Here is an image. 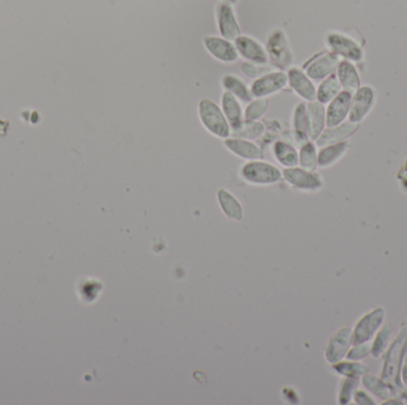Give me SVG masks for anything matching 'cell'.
Returning <instances> with one entry per match:
<instances>
[{
    "instance_id": "obj_1",
    "label": "cell",
    "mask_w": 407,
    "mask_h": 405,
    "mask_svg": "<svg viewBox=\"0 0 407 405\" xmlns=\"http://www.w3.org/2000/svg\"><path fill=\"white\" fill-rule=\"evenodd\" d=\"M407 350V321L404 323L399 334L390 341L387 348L386 358L382 366L381 378L392 386L399 385V370Z\"/></svg>"
},
{
    "instance_id": "obj_2",
    "label": "cell",
    "mask_w": 407,
    "mask_h": 405,
    "mask_svg": "<svg viewBox=\"0 0 407 405\" xmlns=\"http://www.w3.org/2000/svg\"><path fill=\"white\" fill-rule=\"evenodd\" d=\"M239 176L245 183L252 186H272L282 180V170L274 164L255 159L241 167Z\"/></svg>"
},
{
    "instance_id": "obj_3",
    "label": "cell",
    "mask_w": 407,
    "mask_h": 405,
    "mask_svg": "<svg viewBox=\"0 0 407 405\" xmlns=\"http://www.w3.org/2000/svg\"><path fill=\"white\" fill-rule=\"evenodd\" d=\"M198 113L202 126L214 137L220 139L231 137L230 124L218 105L210 99H202L198 106Z\"/></svg>"
},
{
    "instance_id": "obj_4",
    "label": "cell",
    "mask_w": 407,
    "mask_h": 405,
    "mask_svg": "<svg viewBox=\"0 0 407 405\" xmlns=\"http://www.w3.org/2000/svg\"><path fill=\"white\" fill-rule=\"evenodd\" d=\"M325 42L329 51L336 54L340 59L342 57L354 63L361 62L365 57V51L361 44L349 35L332 31L327 35Z\"/></svg>"
},
{
    "instance_id": "obj_5",
    "label": "cell",
    "mask_w": 407,
    "mask_h": 405,
    "mask_svg": "<svg viewBox=\"0 0 407 405\" xmlns=\"http://www.w3.org/2000/svg\"><path fill=\"white\" fill-rule=\"evenodd\" d=\"M386 310L381 305L363 314L353 327V343H370L385 323Z\"/></svg>"
},
{
    "instance_id": "obj_6",
    "label": "cell",
    "mask_w": 407,
    "mask_h": 405,
    "mask_svg": "<svg viewBox=\"0 0 407 405\" xmlns=\"http://www.w3.org/2000/svg\"><path fill=\"white\" fill-rule=\"evenodd\" d=\"M282 179L300 192H319L324 187V181L322 176L317 172H310L306 169L299 167L284 168Z\"/></svg>"
},
{
    "instance_id": "obj_7",
    "label": "cell",
    "mask_w": 407,
    "mask_h": 405,
    "mask_svg": "<svg viewBox=\"0 0 407 405\" xmlns=\"http://www.w3.org/2000/svg\"><path fill=\"white\" fill-rule=\"evenodd\" d=\"M267 54L270 62L280 69H287L293 62L290 43L282 30H274L267 41Z\"/></svg>"
},
{
    "instance_id": "obj_8",
    "label": "cell",
    "mask_w": 407,
    "mask_h": 405,
    "mask_svg": "<svg viewBox=\"0 0 407 405\" xmlns=\"http://www.w3.org/2000/svg\"><path fill=\"white\" fill-rule=\"evenodd\" d=\"M353 345V327L345 326L330 336L324 350L327 363H336L345 359L350 347Z\"/></svg>"
},
{
    "instance_id": "obj_9",
    "label": "cell",
    "mask_w": 407,
    "mask_h": 405,
    "mask_svg": "<svg viewBox=\"0 0 407 405\" xmlns=\"http://www.w3.org/2000/svg\"><path fill=\"white\" fill-rule=\"evenodd\" d=\"M376 100L375 91L372 86H361L356 92L353 93V100L350 106L348 119L352 123L360 124L373 109Z\"/></svg>"
},
{
    "instance_id": "obj_10",
    "label": "cell",
    "mask_w": 407,
    "mask_h": 405,
    "mask_svg": "<svg viewBox=\"0 0 407 405\" xmlns=\"http://www.w3.org/2000/svg\"><path fill=\"white\" fill-rule=\"evenodd\" d=\"M340 60L331 51H325L311 60L305 67V73L312 81H323L331 74H335Z\"/></svg>"
},
{
    "instance_id": "obj_11",
    "label": "cell",
    "mask_w": 407,
    "mask_h": 405,
    "mask_svg": "<svg viewBox=\"0 0 407 405\" xmlns=\"http://www.w3.org/2000/svg\"><path fill=\"white\" fill-rule=\"evenodd\" d=\"M288 84L287 74L284 71H272L266 75L257 78L252 82L250 91L254 98H267L280 92Z\"/></svg>"
},
{
    "instance_id": "obj_12",
    "label": "cell",
    "mask_w": 407,
    "mask_h": 405,
    "mask_svg": "<svg viewBox=\"0 0 407 405\" xmlns=\"http://www.w3.org/2000/svg\"><path fill=\"white\" fill-rule=\"evenodd\" d=\"M353 100V93L340 91V94L334 98L327 107V127H332L345 123L350 112Z\"/></svg>"
},
{
    "instance_id": "obj_13",
    "label": "cell",
    "mask_w": 407,
    "mask_h": 405,
    "mask_svg": "<svg viewBox=\"0 0 407 405\" xmlns=\"http://www.w3.org/2000/svg\"><path fill=\"white\" fill-rule=\"evenodd\" d=\"M217 23L222 37L227 41H235L236 38L241 36V30L234 9L230 3L225 0L220 1L217 6Z\"/></svg>"
},
{
    "instance_id": "obj_14",
    "label": "cell",
    "mask_w": 407,
    "mask_h": 405,
    "mask_svg": "<svg viewBox=\"0 0 407 405\" xmlns=\"http://www.w3.org/2000/svg\"><path fill=\"white\" fill-rule=\"evenodd\" d=\"M287 79L292 91L302 99L309 102L317 99V87L305 71L299 68H292L287 73Z\"/></svg>"
},
{
    "instance_id": "obj_15",
    "label": "cell",
    "mask_w": 407,
    "mask_h": 405,
    "mask_svg": "<svg viewBox=\"0 0 407 405\" xmlns=\"http://www.w3.org/2000/svg\"><path fill=\"white\" fill-rule=\"evenodd\" d=\"M204 46L214 59L223 63L236 62L239 60V51L235 44L225 38L216 37V36H206L204 38Z\"/></svg>"
},
{
    "instance_id": "obj_16",
    "label": "cell",
    "mask_w": 407,
    "mask_h": 405,
    "mask_svg": "<svg viewBox=\"0 0 407 405\" xmlns=\"http://www.w3.org/2000/svg\"><path fill=\"white\" fill-rule=\"evenodd\" d=\"M235 46L239 55L248 62L257 63L261 66L269 62L267 51L254 38L239 36L235 39Z\"/></svg>"
},
{
    "instance_id": "obj_17",
    "label": "cell",
    "mask_w": 407,
    "mask_h": 405,
    "mask_svg": "<svg viewBox=\"0 0 407 405\" xmlns=\"http://www.w3.org/2000/svg\"><path fill=\"white\" fill-rule=\"evenodd\" d=\"M360 124H355L352 121L348 123H342L340 125L332 126V127H325L322 134L318 138L315 139V145L319 147L335 144V143L343 142L347 141L349 137H352L357 129Z\"/></svg>"
},
{
    "instance_id": "obj_18",
    "label": "cell",
    "mask_w": 407,
    "mask_h": 405,
    "mask_svg": "<svg viewBox=\"0 0 407 405\" xmlns=\"http://www.w3.org/2000/svg\"><path fill=\"white\" fill-rule=\"evenodd\" d=\"M224 145L231 154L245 161H255V159H262L263 157V152L261 150V147L248 139L229 137L224 139Z\"/></svg>"
},
{
    "instance_id": "obj_19",
    "label": "cell",
    "mask_w": 407,
    "mask_h": 405,
    "mask_svg": "<svg viewBox=\"0 0 407 405\" xmlns=\"http://www.w3.org/2000/svg\"><path fill=\"white\" fill-rule=\"evenodd\" d=\"M307 105L309 116V138L315 142L327 127V109L319 101H310Z\"/></svg>"
},
{
    "instance_id": "obj_20",
    "label": "cell",
    "mask_w": 407,
    "mask_h": 405,
    "mask_svg": "<svg viewBox=\"0 0 407 405\" xmlns=\"http://www.w3.org/2000/svg\"><path fill=\"white\" fill-rule=\"evenodd\" d=\"M361 384L370 395L375 397V399L387 401L395 395L392 385L388 384L386 380L382 379L381 377L373 375L370 372L361 377Z\"/></svg>"
},
{
    "instance_id": "obj_21",
    "label": "cell",
    "mask_w": 407,
    "mask_h": 405,
    "mask_svg": "<svg viewBox=\"0 0 407 405\" xmlns=\"http://www.w3.org/2000/svg\"><path fill=\"white\" fill-rule=\"evenodd\" d=\"M350 147V143L348 141L335 143L330 145L320 147L318 151V168L327 169L336 164L340 159L345 157Z\"/></svg>"
},
{
    "instance_id": "obj_22",
    "label": "cell",
    "mask_w": 407,
    "mask_h": 405,
    "mask_svg": "<svg viewBox=\"0 0 407 405\" xmlns=\"http://www.w3.org/2000/svg\"><path fill=\"white\" fill-rule=\"evenodd\" d=\"M336 71L337 79L340 81V87L343 88V91L355 93L361 87V80L353 62L347 60L340 61Z\"/></svg>"
},
{
    "instance_id": "obj_23",
    "label": "cell",
    "mask_w": 407,
    "mask_h": 405,
    "mask_svg": "<svg viewBox=\"0 0 407 405\" xmlns=\"http://www.w3.org/2000/svg\"><path fill=\"white\" fill-rule=\"evenodd\" d=\"M217 201L223 214L234 222H241L244 217V210L239 201L227 189L220 188L217 192Z\"/></svg>"
},
{
    "instance_id": "obj_24",
    "label": "cell",
    "mask_w": 407,
    "mask_h": 405,
    "mask_svg": "<svg viewBox=\"0 0 407 405\" xmlns=\"http://www.w3.org/2000/svg\"><path fill=\"white\" fill-rule=\"evenodd\" d=\"M222 111L230 124L231 129L239 127L243 123L244 113L241 101L227 91L222 96Z\"/></svg>"
},
{
    "instance_id": "obj_25",
    "label": "cell",
    "mask_w": 407,
    "mask_h": 405,
    "mask_svg": "<svg viewBox=\"0 0 407 405\" xmlns=\"http://www.w3.org/2000/svg\"><path fill=\"white\" fill-rule=\"evenodd\" d=\"M273 155L277 159V163L282 164L284 168L299 165L298 149L282 139L274 143Z\"/></svg>"
},
{
    "instance_id": "obj_26",
    "label": "cell",
    "mask_w": 407,
    "mask_h": 405,
    "mask_svg": "<svg viewBox=\"0 0 407 405\" xmlns=\"http://www.w3.org/2000/svg\"><path fill=\"white\" fill-rule=\"evenodd\" d=\"M223 87L227 92L235 96L241 102L249 104L252 100V94L250 88L244 84L242 80L235 75H225L223 78Z\"/></svg>"
},
{
    "instance_id": "obj_27",
    "label": "cell",
    "mask_w": 407,
    "mask_h": 405,
    "mask_svg": "<svg viewBox=\"0 0 407 405\" xmlns=\"http://www.w3.org/2000/svg\"><path fill=\"white\" fill-rule=\"evenodd\" d=\"M393 333V327L390 323H383L381 328L374 335V338L370 341V355L373 358H380L381 355L385 354L387 348L390 346V336Z\"/></svg>"
},
{
    "instance_id": "obj_28",
    "label": "cell",
    "mask_w": 407,
    "mask_h": 405,
    "mask_svg": "<svg viewBox=\"0 0 407 405\" xmlns=\"http://www.w3.org/2000/svg\"><path fill=\"white\" fill-rule=\"evenodd\" d=\"M340 91H342V87H340V81L337 79L336 74H331L327 79L320 81V84L317 88V99L315 100L319 101L320 104H329L334 98H336L340 94Z\"/></svg>"
},
{
    "instance_id": "obj_29",
    "label": "cell",
    "mask_w": 407,
    "mask_h": 405,
    "mask_svg": "<svg viewBox=\"0 0 407 405\" xmlns=\"http://www.w3.org/2000/svg\"><path fill=\"white\" fill-rule=\"evenodd\" d=\"M332 370L337 375L342 377H352V378H361L363 375L370 372V368L361 361L343 359L336 363H332Z\"/></svg>"
},
{
    "instance_id": "obj_30",
    "label": "cell",
    "mask_w": 407,
    "mask_h": 405,
    "mask_svg": "<svg viewBox=\"0 0 407 405\" xmlns=\"http://www.w3.org/2000/svg\"><path fill=\"white\" fill-rule=\"evenodd\" d=\"M266 127L260 121H249L243 120V123L236 127V129H231V136L236 137V138L257 139L265 134Z\"/></svg>"
},
{
    "instance_id": "obj_31",
    "label": "cell",
    "mask_w": 407,
    "mask_h": 405,
    "mask_svg": "<svg viewBox=\"0 0 407 405\" xmlns=\"http://www.w3.org/2000/svg\"><path fill=\"white\" fill-rule=\"evenodd\" d=\"M299 167L310 172H315L318 169V150L315 142H307L302 147H299Z\"/></svg>"
},
{
    "instance_id": "obj_32",
    "label": "cell",
    "mask_w": 407,
    "mask_h": 405,
    "mask_svg": "<svg viewBox=\"0 0 407 405\" xmlns=\"http://www.w3.org/2000/svg\"><path fill=\"white\" fill-rule=\"evenodd\" d=\"M104 285L101 280L85 278L79 285V296L85 303H93L101 296Z\"/></svg>"
},
{
    "instance_id": "obj_33",
    "label": "cell",
    "mask_w": 407,
    "mask_h": 405,
    "mask_svg": "<svg viewBox=\"0 0 407 405\" xmlns=\"http://www.w3.org/2000/svg\"><path fill=\"white\" fill-rule=\"evenodd\" d=\"M361 385V378H352V377H343L340 381L338 395H337V403L340 405L350 404L353 401L354 393Z\"/></svg>"
},
{
    "instance_id": "obj_34",
    "label": "cell",
    "mask_w": 407,
    "mask_h": 405,
    "mask_svg": "<svg viewBox=\"0 0 407 405\" xmlns=\"http://www.w3.org/2000/svg\"><path fill=\"white\" fill-rule=\"evenodd\" d=\"M269 100L266 98H257L249 102L244 111V120L257 121L265 116L268 109Z\"/></svg>"
},
{
    "instance_id": "obj_35",
    "label": "cell",
    "mask_w": 407,
    "mask_h": 405,
    "mask_svg": "<svg viewBox=\"0 0 407 405\" xmlns=\"http://www.w3.org/2000/svg\"><path fill=\"white\" fill-rule=\"evenodd\" d=\"M293 127L300 132L309 136V116H307V105L300 102L297 105L293 113Z\"/></svg>"
},
{
    "instance_id": "obj_36",
    "label": "cell",
    "mask_w": 407,
    "mask_h": 405,
    "mask_svg": "<svg viewBox=\"0 0 407 405\" xmlns=\"http://www.w3.org/2000/svg\"><path fill=\"white\" fill-rule=\"evenodd\" d=\"M370 355V343H353L345 359L355 360V361H361L368 358Z\"/></svg>"
},
{
    "instance_id": "obj_37",
    "label": "cell",
    "mask_w": 407,
    "mask_h": 405,
    "mask_svg": "<svg viewBox=\"0 0 407 405\" xmlns=\"http://www.w3.org/2000/svg\"><path fill=\"white\" fill-rule=\"evenodd\" d=\"M282 141L290 143L291 145L298 149V147H302L304 144H306L307 142H310L311 139L309 138L306 134L300 132L298 129H291V131H286Z\"/></svg>"
},
{
    "instance_id": "obj_38",
    "label": "cell",
    "mask_w": 407,
    "mask_h": 405,
    "mask_svg": "<svg viewBox=\"0 0 407 405\" xmlns=\"http://www.w3.org/2000/svg\"><path fill=\"white\" fill-rule=\"evenodd\" d=\"M353 401L358 405H375L378 404V402L375 401V397L370 395L368 391L357 388L355 393H354Z\"/></svg>"
},
{
    "instance_id": "obj_39",
    "label": "cell",
    "mask_w": 407,
    "mask_h": 405,
    "mask_svg": "<svg viewBox=\"0 0 407 405\" xmlns=\"http://www.w3.org/2000/svg\"><path fill=\"white\" fill-rule=\"evenodd\" d=\"M257 66H261V64H257V63L252 62H244L242 66H241V69L243 71L244 75L248 76V78H252V79H255V78H260V69Z\"/></svg>"
},
{
    "instance_id": "obj_40",
    "label": "cell",
    "mask_w": 407,
    "mask_h": 405,
    "mask_svg": "<svg viewBox=\"0 0 407 405\" xmlns=\"http://www.w3.org/2000/svg\"><path fill=\"white\" fill-rule=\"evenodd\" d=\"M399 379H400V383L407 388V350L404 354L403 361H401L400 370H399Z\"/></svg>"
},
{
    "instance_id": "obj_41",
    "label": "cell",
    "mask_w": 407,
    "mask_h": 405,
    "mask_svg": "<svg viewBox=\"0 0 407 405\" xmlns=\"http://www.w3.org/2000/svg\"><path fill=\"white\" fill-rule=\"evenodd\" d=\"M225 1L230 3V4H235V3H237V0H225Z\"/></svg>"
}]
</instances>
